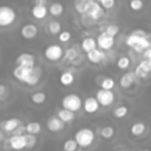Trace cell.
<instances>
[{
  "label": "cell",
  "mask_w": 151,
  "mask_h": 151,
  "mask_svg": "<svg viewBox=\"0 0 151 151\" xmlns=\"http://www.w3.org/2000/svg\"><path fill=\"white\" fill-rule=\"evenodd\" d=\"M81 105H83V100L76 93H68L61 99V107L71 110L73 112H78L81 109Z\"/></svg>",
  "instance_id": "5b68a950"
},
{
  "label": "cell",
  "mask_w": 151,
  "mask_h": 151,
  "mask_svg": "<svg viewBox=\"0 0 151 151\" xmlns=\"http://www.w3.org/2000/svg\"><path fill=\"white\" fill-rule=\"evenodd\" d=\"M119 26L118 25H116V24H110V25H107V26H105L104 27V32L106 33V34H109V35H112V37H116L118 33H119Z\"/></svg>",
  "instance_id": "e575fe53"
},
{
  "label": "cell",
  "mask_w": 151,
  "mask_h": 151,
  "mask_svg": "<svg viewBox=\"0 0 151 151\" xmlns=\"http://www.w3.org/2000/svg\"><path fill=\"white\" fill-rule=\"evenodd\" d=\"M58 40L61 42V44H65V42H68L72 38V34L70 31H60L58 34Z\"/></svg>",
  "instance_id": "8d00e7d4"
},
{
  "label": "cell",
  "mask_w": 151,
  "mask_h": 151,
  "mask_svg": "<svg viewBox=\"0 0 151 151\" xmlns=\"http://www.w3.org/2000/svg\"><path fill=\"white\" fill-rule=\"evenodd\" d=\"M100 88H105V90H113L116 86V80L111 77H103V79L99 83Z\"/></svg>",
  "instance_id": "4dcf8cb0"
},
{
  "label": "cell",
  "mask_w": 151,
  "mask_h": 151,
  "mask_svg": "<svg viewBox=\"0 0 151 151\" xmlns=\"http://www.w3.org/2000/svg\"><path fill=\"white\" fill-rule=\"evenodd\" d=\"M96 98H97V100H98L100 106L106 107V106H110V105L113 104V101L116 99V96H114V92L112 90L100 88V90L97 91Z\"/></svg>",
  "instance_id": "ba28073f"
},
{
  "label": "cell",
  "mask_w": 151,
  "mask_h": 151,
  "mask_svg": "<svg viewBox=\"0 0 151 151\" xmlns=\"http://www.w3.org/2000/svg\"><path fill=\"white\" fill-rule=\"evenodd\" d=\"M96 40H97V47H99L103 51H109L114 46V37L106 34L104 31L98 34Z\"/></svg>",
  "instance_id": "8fae6325"
},
{
  "label": "cell",
  "mask_w": 151,
  "mask_h": 151,
  "mask_svg": "<svg viewBox=\"0 0 151 151\" xmlns=\"http://www.w3.org/2000/svg\"><path fill=\"white\" fill-rule=\"evenodd\" d=\"M86 58H87V60H88L90 63H92V64H100L101 61L105 60L106 54H105V51H103V50L96 47V48H93V50L86 52Z\"/></svg>",
  "instance_id": "e0dca14e"
},
{
  "label": "cell",
  "mask_w": 151,
  "mask_h": 151,
  "mask_svg": "<svg viewBox=\"0 0 151 151\" xmlns=\"http://www.w3.org/2000/svg\"><path fill=\"white\" fill-rule=\"evenodd\" d=\"M99 107H100V105H99V103H98V100H97L96 97L90 96V97H86V98L83 100L81 109H83L86 113H90V114L96 113V112L99 110Z\"/></svg>",
  "instance_id": "9a60e30c"
},
{
  "label": "cell",
  "mask_w": 151,
  "mask_h": 151,
  "mask_svg": "<svg viewBox=\"0 0 151 151\" xmlns=\"http://www.w3.org/2000/svg\"><path fill=\"white\" fill-rule=\"evenodd\" d=\"M48 0H33L34 5H47Z\"/></svg>",
  "instance_id": "7bdbcfd3"
},
{
  "label": "cell",
  "mask_w": 151,
  "mask_h": 151,
  "mask_svg": "<svg viewBox=\"0 0 151 151\" xmlns=\"http://www.w3.org/2000/svg\"><path fill=\"white\" fill-rule=\"evenodd\" d=\"M79 57V52H78V50L76 48V47H70L68 50H66L65 52H64V54H63V58H64V60L65 61H70V63H72L76 58H78Z\"/></svg>",
  "instance_id": "f1b7e54d"
},
{
  "label": "cell",
  "mask_w": 151,
  "mask_h": 151,
  "mask_svg": "<svg viewBox=\"0 0 151 151\" xmlns=\"http://www.w3.org/2000/svg\"><path fill=\"white\" fill-rule=\"evenodd\" d=\"M104 11H105V9L101 7V5H100L98 1L91 0V1H88V2L86 4L85 14H86L88 18H91L92 20H98V19H100V18L104 17V14H105Z\"/></svg>",
  "instance_id": "52a82bcc"
},
{
  "label": "cell",
  "mask_w": 151,
  "mask_h": 151,
  "mask_svg": "<svg viewBox=\"0 0 151 151\" xmlns=\"http://www.w3.org/2000/svg\"><path fill=\"white\" fill-rule=\"evenodd\" d=\"M86 4L83 0H76L74 1V8L79 14H85V8H86Z\"/></svg>",
  "instance_id": "74e56055"
},
{
  "label": "cell",
  "mask_w": 151,
  "mask_h": 151,
  "mask_svg": "<svg viewBox=\"0 0 151 151\" xmlns=\"http://www.w3.org/2000/svg\"><path fill=\"white\" fill-rule=\"evenodd\" d=\"M2 138H4V132H2V131H0V142L2 140Z\"/></svg>",
  "instance_id": "ee69618b"
},
{
  "label": "cell",
  "mask_w": 151,
  "mask_h": 151,
  "mask_svg": "<svg viewBox=\"0 0 151 151\" xmlns=\"http://www.w3.org/2000/svg\"><path fill=\"white\" fill-rule=\"evenodd\" d=\"M74 139L80 147H88L96 139V132L91 127H80L74 133Z\"/></svg>",
  "instance_id": "3957f363"
},
{
  "label": "cell",
  "mask_w": 151,
  "mask_h": 151,
  "mask_svg": "<svg viewBox=\"0 0 151 151\" xmlns=\"http://www.w3.org/2000/svg\"><path fill=\"white\" fill-rule=\"evenodd\" d=\"M31 14L33 15V18L41 20L48 14V7L46 5H33V7L31 8Z\"/></svg>",
  "instance_id": "d6986e66"
},
{
  "label": "cell",
  "mask_w": 151,
  "mask_h": 151,
  "mask_svg": "<svg viewBox=\"0 0 151 151\" xmlns=\"http://www.w3.org/2000/svg\"><path fill=\"white\" fill-rule=\"evenodd\" d=\"M25 131L26 133H32V134H38L41 131V125L38 122H29L25 125Z\"/></svg>",
  "instance_id": "83f0119b"
},
{
  "label": "cell",
  "mask_w": 151,
  "mask_h": 151,
  "mask_svg": "<svg viewBox=\"0 0 151 151\" xmlns=\"http://www.w3.org/2000/svg\"><path fill=\"white\" fill-rule=\"evenodd\" d=\"M98 1L104 9H112L116 5V0H96Z\"/></svg>",
  "instance_id": "ab89813d"
},
{
  "label": "cell",
  "mask_w": 151,
  "mask_h": 151,
  "mask_svg": "<svg viewBox=\"0 0 151 151\" xmlns=\"http://www.w3.org/2000/svg\"><path fill=\"white\" fill-rule=\"evenodd\" d=\"M142 55H143V58L151 60V47H147V48H145V50L142 52Z\"/></svg>",
  "instance_id": "b9f144b4"
},
{
  "label": "cell",
  "mask_w": 151,
  "mask_h": 151,
  "mask_svg": "<svg viewBox=\"0 0 151 151\" xmlns=\"http://www.w3.org/2000/svg\"><path fill=\"white\" fill-rule=\"evenodd\" d=\"M129 113V107L126 105H118L112 110V116L117 119H122L126 117Z\"/></svg>",
  "instance_id": "484cf974"
},
{
  "label": "cell",
  "mask_w": 151,
  "mask_h": 151,
  "mask_svg": "<svg viewBox=\"0 0 151 151\" xmlns=\"http://www.w3.org/2000/svg\"><path fill=\"white\" fill-rule=\"evenodd\" d=\"M25 138H26V147L31 149V147L35 146V144L38 142L37 134H32V133H26L25 132Z\"/></svg>",
  "instance_id": "d590c367"
},
{
  "label": "cell",
  "mask_w": 151,
  "mask_h": 151,
  "mask_svg": "<svg viewBox=\"0 0 151 151\" xmlns=\"http://www.w3.org/2000/svg\"><path fill=\"white\" fill-rule=\"evenodd\" d=\"M59 81L63 86H70L74 83V74L71 71H64L59 76Z\"/></svg>",
  "instance_id": "7402d4cb"
},
{
  "label": "cell",
  "mask_w": 151,
  "mask_h": 151,
  "mask_svg": "<svg viewBox=\"0 0 151 151\" xmlns=\"http://www.w3.org/2000/svg\"><path fill=\"white\" fill-rule=\"evenodd\" d=\"M150 72H151V60L143 58V59L139 61V64L137 65V67H136V70H134V73H136V76H137V78L144 79V78L147 77V74H149Z\"/></svg>",
  "instance_id": "5bb4252c"
},
{
  "label": "cell",
  "mask_w": 151,
  "mask_h": 151,
  "mask_svg": "<svg viewBox=\"0 0 151 151\" xmlns=\"http://www.w3.org/2000/svg\"><path fill=\"white\" fill-rule=\"evenodd\" d=\"M130 64H131L130 58L126 57V55H122V57L117 60V67H118L119 70H127V68L130 67Z\"/></svg>",
  "instance_id": "d6a6232c"
},
{
  "label": "cell",
  "mask_w": 151,
  "mask_h": 151,
  "mask_svg": "<svg viewBox=\"0 0 151 151\" xmlns=\"http://www.w3.org/2000/svg\"><path fill=\"white\" fill-rule=\"evenodd\" d=\"M96 47H97V40L94 38H92V37H86L80 42V48L85 53L91 51V50H93V48H96Z\"/></svg>",
  "instance_id": "44dd1931"
},
{
  "label": "cell",
  "mask_w": 151,
  "mask_h": 151,
  "mask_svg": "<svg viewBox=\"0 0 151 151\" xmlns=\"http://www.w3.org/2000/svg\"><path fill=\"white\" fill-rule=\"evenodd\" d=\"M15 65L26 66V67L34 66L35 65V57H34V54H32L29 52H21L15 58Z\"/></svg>",
  "instance_id": "4fadbf2b"
},
{
  "label": "cell",
  "mask_w": 151,
  "mask_h": 151,
  "mask_svg": "<svg viewBox=\"0 0 151 151\" xmlns=\"http://www.w3.org/2000/svg\"><path fill=\"white\" fill-rule=\"evenodd\" d=\"M9 96V90L6 85L0 84V101H5Z\"/></svg>",
  "instance_id": "f35d334b"
},
{
  "label": "cell",
  "mask_w": 151,
  "mask_h": 151,
  "mask_svg": "<svg viewBox=\"0 0 151 151\" xmlns=\"http://www.w3.org/2000/svg\"><path fill=\"white\" fill-rule=\"evenodd\" d=\"M22 122L20 118H17V117H12V118H8V119H5V120H1L0 122V129L2 132L5 133H12L19 125H21Z\"/></svg>",
  "instance_id": "7c38bea8"
},
{
  "label": "cell",
  "mask_w": 151,
  "mask_h": 151,
  "mask_svg": "<svg viewBox=\"0 0 151 151\" xmlns=\"http://www.w3.org/2000/svg\"><path fill=\"white\" fill-rule=\"evenodd\" d=\"M17 20V11L12 6L1 5L0 6V27H11Z\"/></svg>",
  "instance_id": "277c9868"
},
{
  "label": "cell",
  "mask_w": 151,
  "mask_h": 151,
  "mask_svg": "<svg viewBox=\"0 0 151 151\" xmlns=\"http://www.w3.org/2000/svg\"><path fill=\"white\" fill-rule=\"evenodd\" d=\"M77 147H78V144H77V142H76L74 138H68L63 144V149L65 151H76Z\"/></svg>",
  "instance_id": "1f68e13d"
},
{
  "label": "cell",
  "mask_w": 151,
  "mask_h": 151,
  "mask_svg": "<svg viewBox=\"0 0 151 151\" xmlns=\"http://www.w3.org/2000/svg\"><path fill=\"white\" fill-rule=\"evenodd\" d=\"M63 54H64V50L58 44H50L44 50V58L51 63L59 61L63 58Z\"/></svg>",
  "instance_id": "8992f818"
},
{
  "label": "cell",
  "mask_w": 151,
  "mask_h": 151,
  "mask_svg": "<svg viewBox=\"0 0 151 151\" xmlns=\"http://www.w3.org/2000/svg\"><path fill=\"white\" fill-rule=\"evenodd\" d=\"M29 99H31V101H32L33 104H35V105H41V104H44V103L46 101L47 96H46V93H45L44 91H37V92H33V93L29 96Z\"/></svg>",
  "instance_id": "d4e9b609"
},
{
  "label": "cell",
  "mask_w": 151,
  "mask_h": 151,
  "mask_svg": "<svg viewBox=\"0 0 151 151\" xmlns=\"http://www.w3.org/2000/svg\"><path fill=\"white\" fill-rule=\"evenodd\" d=\"M46 127L50 132H59V131L64 130L65 123L58 116H51L46 120Z\"/></svg>",
  "instance_id": "2e32d148"
},
{
  "label": "cell",
  "mask_w": 151,
  "mask_h": 151,
  "mask_svg": "<svg viewBox=\"0 0 151 151\" xmlns=\"http://www.w3.org/2000/svg\"><path fill=\"white\" fill-rule=\"evenodd\" d=\"M98 131H99L101 138H104V139H111V138L114 136V133H116L114 127L111 126V125H105V126H103L101 129H99Z\"/></svg>",
  "instance_id": "4316f807"
},
{
  "label": "cell",
  "mask_w": 151,
  "mask_h": 151,
  "mask_svg": "<svg viewBox=\"0 0 151 151\" xmlns=\"http://www.w3.org/2000/svg\"><path fill=\"white\" fill-rule=\"evenodd\" d=\"M19 34L20 37L24 39V40H33L38 37L39 34V28L33 22H26L21 27H20V31H19Z\"/></svg>",
  "instance_id": "9c48e42d"
},
{
  "label": "cell",
  "mask_w": 151,
  "mask_h": 151,
  "mask_svg": "<svg viewBox=\"0 0 151 151\" xmlns=\"http://www.w3.org/2000/svg\"><path fill=\"white\" fill-rule=\"evenodd\" d=\"M65 11V7L61 2H52L50 6H48V13L52 15V17H60Z\"/></svg>",
  "instance_id": "603a6c76"
},
{
  "label": "cell",
  "mask_w": 151,
  "mask_h": 151,
  "mask_svg": "<svg viewBox=\"0 0 151 151\" xmlns=\"http://www.w3.org/2000/svg\"><path fill=\"white\" fill-rule=\"evenodd\" d=\"M7 149H13V150H22L26 147V138L25 133L22 134H11L9 138L6 139Z\"/></svg>",
  "instance_id": "30bf717a"
},
{
  "label": "cell",
  "mask_w": 151,
  "mask_h": 151,
  "mask_svg": "<svg viewBox=\"0 0 151 151\" xmlns=\"http://www.w3.org/2000/svg\"><path fill=\"white\" fill-rule=\"evenodd\" d=\"M57 116L66 124V123H71V122H73L74 119H76V112H73V111H71V110H67V109H60V110H58V112H57Z\"/></svg>",
  "instance_id": "ffe728a7"
},
{
  "label": "cell",
  "mask_w": 151,
  "mask_h": 151,
  "mask_svg": "<svg viewBox=\"0 0 151 151\" xmlns=\"http://www.w3.org/2000/svg\"><path fill=\"white\" fill-rule=\"evenodd\" d=\"M125 44L129 47H131L137 53H142L145 48L150 47L149 40L146 38V32L143 31V29H134V31H132L125 38Z\"/></svg>",
  "instance_id": "7a4b0ae2"
},
{
  "label": "cell",
  "mask_w": 151,
  "mask_h": 151,
  "mask_svg": "<svg viewBox=\"0 0 151 151\" xmlns=\"http://www.w3.org/2000/svg\"><path fill=\"white\" fill-rule=\"evenodd\" d=\"M129 7L133 12H139L144 8V1L143 0H130L129 1Z\"/></svg>",
  "instance_id": "836d02e7"
},
{
  "label": "cell",
  "mask_w": 151,
  "mask_h": 151,
  "mask_svg": "<svg viewBox=\"0 0 151 151\" xmlns=\"http://www.w3.org/2000/svg\"><path fill=\"white\" fill-rule=\"evenodd\" d=\"M61 31V24L57 20H51L47 24V32L51 35H57L59 32Z\"/></svg>",
  "instance_id": "f546056e"
},
{
  "label": "cell",
  "mask_w": 151,
  "mask_h": 151,
  "mask_svg": "<svg viewBox=\"0 0 151 151\" xmlns=\"http://www.w3.org/2000/svg\"><path fill=\"white\" fill-rule=\"evenodd\" d=\"M25 132H26V131H25V126L21 124V125H19L11 134H22V133H25Z\"/></svg>",
  "instance_id": "60d3db41"
},
{
  "label": "cell",
  "mask_w": 151,
  "mask_h": 151,
  "mask_svg": "<svg viewBox=\"0 0 151 151\" xmlns=\"http://www.w3.org/2000/svg\"><path fill=\"white\" fill-rule=\"evenodd\" d=\"M136 79H137V76H136L134 71H129V72L124 73L120 77V79H119V86L122 88H130L134 84Z\"/></svg>",
  "instance_id": "ac0fdd59"
},
{
  "label": "cell",
  "mask_w": 151,
  "mask_h": 151,
  "mask_svg": "<svg viewBox=\"0 0 151 151\" xmlns=\"http://www.w3.org/2000/svg\"><path fill=\"white\" fill-rule=\"evenodd\" d=\"M12 74L14 79H17L19 83L25 84L27 86H35L42 78V70L37 65L29 67L17 65L13 68Z\"/></svg>",
  "instance_id": "6da1fadb"
},
{
  "label": "cell",
  "mask_w": 151,
  "mask_h": 151,
  "mask_svg": "<svg viewBox=\"0 0 151 151\" xmlns=\"http://www.w3.org/2000/svg\"><path fill=\"white\" fill-rule=\"evenodd\" d=\"M146 130V126L144 123L142 122H137V123H133L131 126H130V133L134 137H139L142 136Z\"/></svg>",
  "instance_id": "cb8c5ba5"
}]
</instances>
